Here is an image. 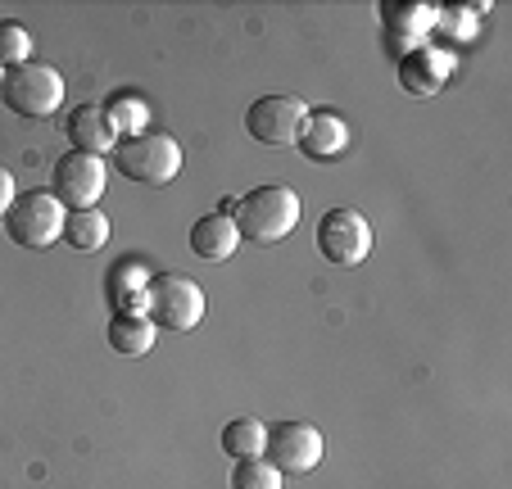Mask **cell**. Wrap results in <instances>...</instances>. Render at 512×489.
Wrapping results in <instances>:
<instances>
[{
	"mask_svg": "<svg viewBox=\"0 0 512 489\" xmlns=\"http://www.w3.org/2000/svg\"><path fill=\"white\" fill-rule=\"evenodd\" d=\"M0 87H5V68H0Z\"/></svg>",
	"mask_w": 512,
	"mask_h": 489,
	"instance_id": "cb8c5ba5",
	"label": "cell"
},
{
	"mask_svg": "<svg viewBox=\"0 0 512 489\" xmlns=\"http://www.w3.org/2000/svg\"><path fill=\"white\" fill-rule=\"evenodd\" d=\"M232 222L241 231V240L277 245L300 222V195L290 191V186H259V191L241 195V204L232 209Z\"/></svg>",
	"mask_w": 512,
	"mask_h": 489,
	"instance_id": "6da1fadb",
	"label": "cell"
},
{
	"mask_svg": "<svg viewBox=\"0 0 512 489\" xmlns=\"http://www.w3.org/2000/svg\"><path fill=\"white\" fill-rule=\"evenodd\" d=\"M145 317L155 322V331H195L204 317V290L200 281L182 277V272H159L150 277V304H145Z\"/></svg>",
	"mask_w": 512,
	"mask_h": 489,
	"instance_id": "3957f363",
	"label": "cell"
},
{
	"mask_svg": "<svg viewBox=\"0 0 512 489\" xmlns=\"http://www.w3.org/2000/svg\"><path fill=\"white\" fill-rule=\"evenodd\" d=\"M0 96H5V105H10L19 118H50L59 105H64V77H59V68L32 59V64L5 73Z\"/></svg>",
	"mask_w": 512,
	"mask_h": 489,
	"instance_id": "5b68a950",
	"label": "cell"
},
{
	"mask_svg": "<svg viewBox=\"0 0 512 489\" xmlns=\"http://www.w3.org/2000/svg\"><path fill=\"white\" fill-rule=\"evenodd\" d=\"M105 182H109V159L68 150L55 163V173H50V195L64 209H96V200L105 195Z\"/></svg>",
	"mask_w": 512,
	"mask_h": 489,
	"instance_id": "ba28073f",
	"label": "cell"
},
{
	"mask_svg": "<svg viewBox=\"0 0 512 489\" xmlns=\"http://www.w3.org/2000/svg\"><path fill=\"white\" fill-rule=\"evenodd\" d=\"M191 250H195V259H204V263H227L236 254V245H241V231H236V222H232V213L227 209H213V213H204V218H195V227H191Z\"/></svg>",
	"mask_w": 512,
	"mask_h": 489,
	"instance_id": "4fadbf2b",
	"label": "cell"
},
{
	"mask_svg": "<svg viewBox=\"0 0 512 489\" xmlns=\"http://www.w3.org/2000/svg\"><path fill=\"white\" fill-rule=\"evenodd\" d=\"M32 64V32L14 19H0V68H23Z\"/></svg>",
	"mask_w": 512,
	"mask_h": 489,
	"instance_id": "ffe728a7",
	"label": "cell"
},
{
	"mask_svg": "<svg viewBox=\"0 0 512 489\" xmlns=\"http://www.w3.org/2000/svg\"><path fill=\"white\" fill-rule=\"evenodd\" d=\"M300 154L313 163H331L336 154L349 150V123L336 114V109H309V118H304L300 127Z\"/></svg>",
	"mask_w": 512,
	"mask_h": 489,
	"instance_id": "7c38bea8",
	"label": "cell"
},
{
	"mask_svg": "<svg viewBox=\"0 0 512 489\" xmlns=\"http://www.w3.org/2000/svg\"><path fill=\"white\" fill-rule=\"evenodd\" d=\"M100 114H105L109 132H114L118 141H132V136L150 132V105H145L141 96H132V91H118V96H109L105 105H100Z\"/></svg>",
	"mask_w": 512,
	"mask_h": 489,
	"instance_id": "e0dca14e",
	"label": "cell"
},
{
	"mask_svg": "<svg viewBox=\"0 0 512 489\" xmlns=\"http://www.w3.org/2000/svg\"><path fill=\"white\" fill-rule=\"evenodd\" d=\"M281 471L268 458H245L232 467V489H281Z\"/></svg>",
	"mask_w": 512,
	"mask_h": 489,
	"instance_id": "44dd1931",
	"label": "cell"
},
{
	"mask_svg": "<svg viewBox=\"0 0 512 489\" xmlns=\"http://www.w3.org/2000/svg\"><path fill=\"white\" fill-rule=\"evenodd\" d=\"M309 118V105L300 96H290V91H268L259 96L250 109H245V132L263 145H295L300 141V127Z\"/></svg>",
	"mask_w": 512,
	"mask_h": 489,
	"instance_id": "52a82bcc",
	"label": "cell"
},
{
	"mask_svg": "<svg viewBox=\"0 0 512 489\" xmlns=\"http://www.w3.org/2000/svg\"><path fill=\"white\" fill-rule=\"evenodd\" d=\"M109 304L118 308V313H136L145 317V304H150V268H141V263H123V268H109Z\"/></svg>",
	"mask_w": 512,
	"mask_h": 489,
	"instance_id": "9a60e30c",
	"label": "cell"
},
{
	"mask_svg": "<svg viewBox=\"0 0 512 489\" xmlns=\"http://www.w3.org/2000/svg\"><path fill=\"white\" fill-rule=\"evenodd\" d=\"M64 136H68V145H73L78 154H96V159H109V154H114V145H118V136L109 132L100 105L73 109V114L64 118Z\"/></svg>",
	"mask_w": 512,
	"mask_h": 489,
	"instance_id": "5bb4252c",
	"label": "cell"
},
{
	"mask_svg": "<svg viewBox=\"0 0 512 489\" xmlns=\"http://www.w3.org/2000/svg\"><path fill=\"white\" fill-rule=\"evenodd\" d=\"M109 240V218L100 209H68L64 218V245L68 250H82V254H96L105 250Z\"/></svg>",
	"mask_w": 512,
	"mask_h": 489,
	"instance_id": "ac0fdd59",
	"label": "cell"
},
{
	"mask_svg": "<svg viewBox=\"0 0 512 489\" xmlns=\"http://www.w3.org/2000/svg\"><path fill=\"white\" fill-rule=\"evenodd\" d=\"M14 200H19V191H14V177H10V168H0V222H5V213L14 209Z\"/></svg>",
	"mask_w": 512,
	"mask_h": 489,
	"instance_id": "603a6c76",
	"label": "cell"
},
{
	"mask_svg": "<svg viewBox=\"0 0 512 489\" xmlns=\"http://www.w3.org/2000/svg\"><path fill=\"white\" fill-rule=\"evenodd\" d=\"M318 254L331 268H358L372 254V222L358 209H327L318 218Z\"/></svg>",
	"mask_w": 512,
	"mask_h": 489,
	"instance_id": "8992f818",
	"label": "cell"
},
{
	"mask_svg": "<svg viewBox=\"0 0 512 489\" xmlns=\"http://www.w3.org/2000/svg\"><path fill=\"white\" fill-rule=\"evenodd\" d=\"M105 340H109V349H114V354L141 358V354H150V349H155L159 331H155V322H150V317L114 313V317H109V326H105Z\"/></svg>",
	"mask_w": 512,
	"mask_h": 489,
	"instance_id": "2e32d148",
	"label": "cell"
},
{
	"mask_svg": "<svg viewBox=\"0 0 512 489\" xmlns=\"http://www.w3.org/2000/svg\"><path fill=\"white\" fill-rule=\"evenodd\" d=\"M263 444H268V422H259V417H232L223 426V453L232 462L263 458Z\"/></svg>",
	"mask_w": 512,
	"mask_h": 489,
	"instance_id": "d6986e66",
	"label": "cell"
},
{
	"mask_svg": "<svg viewBox=\"0 0 512 489\" xmlns=\"http://www.w3.org/2000/svg\"><path fill=\"white\" fill-rule=\"evenodd\" d=\"M435 28L454 32V37H472V32H476V14L472 10H435Z\"/></svg>",
	"mask_w": 512,
	"mask_h": 489,
	"instance_id": "7402d4cb",
	"label": "cell"
},
{
	"mask_svg": "<svg viewBox=\"0 0 512 489\" xmlns=\"http://www.w3.org/2000/svg\"><path fill=\"white\" fill-rule=\"evenodd\" d=\"M109 159H114V168L127 182H141V186H168L186 163L182 145L168 132H145V136H132V141H118Z\"/></svg>",
	"mask_w": 512,
	"mask_h": 489,
	"instance_id": "7a4b0ae2",
	"label": "cell"
},
{
	"mask_svg": "<svg viewBox=\"0 0 512 489\" xmlns=\"http://www.w3.org/2000/svg\"><path fill=\"white\" fill-rule=\"evenodd\" d=\"M263 458L281 471V476H304L322 462V431L313 422L300 417H286V422L268 426V444H263Z\"/></svg>",
	"mask_w": 512,
	"mask_h": 489,
	"instance_id": "9c48e42d",
	"label": "cell"
},
{
	"mask_svg": "<svg viewBox=\"0 0 512 489\" xmlns=\"http://www.w3.org/2000/svg\"><path fill=\"white\" fill-rule=\"evenodd\" d=\"M454 68H458V55L449 46H417L413 55H404L399 59V91L404 96H417V100H426V96H440L445 91V82L454 77Z\"/></svg>",
	"mask_w": 512,
	"mask_h": 489,
	"instance_id": "30bf717a",
	"label": "cell"
},
{
	"mask_svg": "<svg viewBox=\"0 0 512 489\" xmlns=\"http://www.w3.org/2000/svg\"><path fill=\"white\" fill-rule=\"evenodd\" d=\"M381 19H386V50L395 59L413 55L435 32V10L431 5H417V0H408V5H381Z\"/></svg>",
	"mask_w": 512,
	"mask_h": 489,
	"instance_id": "8fae6325",
	"label": "cell"
},
{
	"mask_svg": "<svg viewBox=\"0 0 512 489\" xmlns=\"http://www.w3.org/2000/svg\"><path fill=\"white\" fill-rule=\"evenodd\" d=\"M64 218L68 209L50 191H28L5 213V236L14 245H23V250H46V245L64 240Z\"/></svg>",
	"mask_w": 512,
	"mask_h": 489,
	"instance_id": "277c9868",
	"label": "cell"
}]
</instances>
